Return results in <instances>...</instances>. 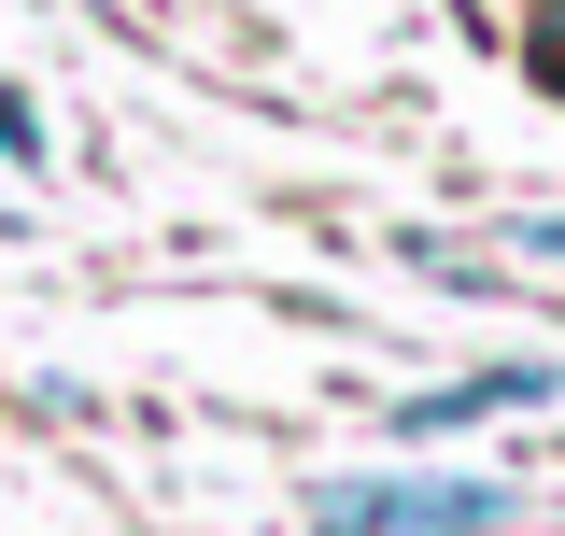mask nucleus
I'll list each match as a JSON object with an SVG mask.
<instances>
[{
  "label": "nucleus",
  "instance_id": "obj_1",
  "mask_svg": "<svg viewBox=\"0 0 565 536\" xmlns=\"http://www.w3.org/2000/svg\"><path fill=\"white\" fill-rule=\"evenodd\" d=\"M523 523V480L481 467H367L311 494V536H509Z\"/></svg>",
  "mask_w": 565,
  "mask_h": 536
},
{
  "label": "nucleus",
  "instance_id": "obj_2",
  "mask_svg": "<svg viewBox=\"0 0 565 536\" xmlns=\"http://www.w3.org/2000/svg\"><path fill=\"white\" fill-rule=\"evenodd\" d=\"M552 396H565V367L509 353V367H467V382H438V396H396V438H467L494 409H552Z\"/></svg>",
  "mask_w": 565,
  "mask_h": 536
},
{
  "label": "nucleus",
  "instance_id": "obj_3",
  "mask_svg": "<svg viewBox=\"0 0 565 536\" xmlns=\"http://www.w3.org/2000/svg\"><path fill=\"white\" fill-rule=\"evenodd\" d=\"M0 170H43V114H29V85H0Z\"/></svg>",
  "mask_w": 565,
  "mask_h": 536
},
{
  "label": "nucleus",
  "instance_id": "obj_4",
  "mask_svg": "<svg viewBox=\"0 0 565 536\" xmlns=\"http://www.w3.org/2000/svg\"><path fill=\"white\" fill-rule=\"evenodd\" d=\"M523 71H537V85L565 99V0H537V29H523Z\"/></svg>",
  "mask_w": 565,
  "mask_h": 536
},
{
  "label": "nucleus",
  "instance_id": "obj_5",
  "mask_svg": "<svg viewBox=\"0 0 565 536\" xmlns=\"http://www.w3.org/2000/svg\"><path fill=\"white\" fill-rule=\"evenodd\" d=\"M509 255H537V268H565V212H523V226H509Z\"/></svg>",
  "mask_w": 565,
  "mask_h": 536
},
{
  "label": "nucleus",
  "instance_id": "obj_6",
  "mask_svg": "<svg viewBox=\"0 0 565 536\" xmlns=\"http://www.w3.org/2000/svg\"><path fill=\"white\" fill-rule=\"evenodd\" d=\"M0 240H14V199H0Z\"/></svg>",
  "mask_w": 565,
  "mask_h": 536
},
{
  "label": "nucleus",
  "instance_id": "obj_7",
  "mask_svg": "<svg viewBox=\"0 0 565 536\" xmlns=\"http://www.w3.org/2000/svg\"><path fill=\"white\" fill-rule=\"evenodd\" d=\"M141 14H156V0H141Z\"/></svg>",
  "mask_w": 565,
  "mask_h": 536
}]
</instances>
